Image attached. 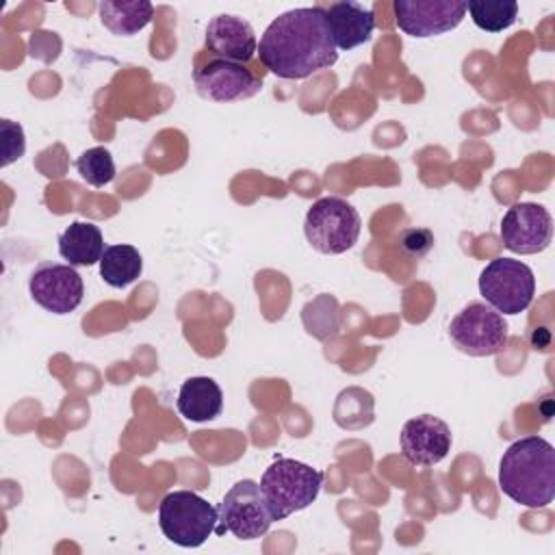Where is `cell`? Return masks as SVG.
Masks as SVG:
<instances>
[{
    "label": "cell",
    "mask_w": 555,
    "mask_h": 555,
    "mask_svg": "<svg viewBox=\"0 0 555 555\" xmlns=\"http://www.w3.org/2000/svg\"><path fill=\"white\" fill-rule=\"evenodd\" d=\"M262 65L286 80H301L338 61V48L323 7H299L280 13L258 43Z\"/></svg>",
    "instance_id": "cell-1"
},
{
    "label": "cell",
    "mask_w": 555,
    "mask_h": 555,
    "mask_svg": "<svg viewBox=\"0 0 555 555\" xmlns=\"http://www.w3.org/2000/svg\"><path fill=\"white\" fill-rule=\"evenodd\" d=\"M499 488L514 503L538 509L555 496V449L542 436L512 442L499 462Z\"/></svg>",
    "instance_id": "cell-2"
},
{
    "label": "cell",
    "mask_w": 555,
    "mask_h": 555,
    "mask_svg": "<svg viewBox=\"0 0 555 555\" xmlns=\"http://www.w3.org/2000/svg\"><path fill=\"white\" fill-rule=\"evenodd\" d=\"M323 473L291 457H278L260 477V492L273 522L306 509L319 496Z\"/></svg>",
    "instance_id": "cell-3"
},
{
    "label": "cell",
    "mask_w": 555,
    "mask_h": 555,
    "mask_svg": "<svg viewBox=\"0 0 555 555\" xmlns=\"http://www.w3.org/2000/svg\"><path fill=\"white\" fill-rule=\"evenodd\" d=\"M219 522V507L191 490H173L158 505V525L163 535L184 548L202 546Z\"/></svg>",
    "instance_id": "cell-4"
},
{
    "label": "cell",
    "mask_w": 555,
    "mask_h": 555,
    "mask_svg": "<svg viewBox=\"0 0 555 555\" xmlns=\"http://www.w3.org/2000/svg\"><path fill=\"white\" fill-rule=\"evenodd\" d=\"M362 221L358 210L343 197L327 195L317 199L304 219V234L319 254H345L360 236Z\"/></svg>",
    "instance_id": "cell-5"
},
{
    "label": "cell",
    "mask_w": 555,
    "mask_h": 555,
    "mask_svg": "<svg viewBox=\"0 0 555 555\" xmlns=\"http://www.w3.org/2000/svg\"><path fill=\"white\" fill-rule=\"evenodd\" d=\"M479 293L496 312L518 314L533 301L535 278L520 260L494 258L479 273Z\"/></svg>",
    "instance_id": "cell-6"
},
{
    "label": "cell",
    "mask_w": 555,
    "mask_h": 555,
    "mask_svg": "<svg viewBox=\"0 0 555 555\" xmlns=\"http://www.w3.org/2000/svg\"><path fill=\"white\" fill-rule=\"evenodd\" d=\"M449 336L462 353L486 358L499 353L507 345L509 327L501 312L488 304L473 301L453 317Z\"/></svg>",
    "instance_id": "cell-7"
},
{
    "label": "cell",
    "mask_w": 555,
    "mask_h": 555,
    "mask_svg": "<svg viewBox=\"0 0 555 555\" xmlns=\"http://www.w3.org/2000/svg\"><path fill=\"white\" fill-rule=\"evenodd\" d=\"M219 522L221 525L215 531L219 535L230 531L238 540L262 538L273 518L260 492V483L254 479L236 481L219 503Z\"/></svg>",
    "instance_id": "cell-8"
},
{
    "label": "cell",
    "mask_w": 555,
    "mask_h": 555,
    "mask_svg": "<svg viewBox=\"0 0 555 555\" xmlns=\"http://www.w3.org/2000/svg\"><path fill=\"white\" fill-rule=\"evenodd\" d=\"M501 243L514 254H538L551 245L553 217L533 202H518L507 208L499 230Z\"/></svg>",
    "instance_id": "cell-9"
},
{
    "label": "cell",
    "mask_w": 555,
    "mask_h": 555,
    "mask_svg": "<svg viewBox=\"0 0 555 555\" xmlns=\"http://www.w3.org/2000/svg\"><path fill=\"white\" fill-rule=\"evenodd\" d=\"M28 293L43 310L52 314H69L80 306L85 284L72 264L41 262L30 273Z\"/></svg>",
    "instance_id": "cell-10"
},
{
    "label": "cell",
    "mask_w": 555,
    "mask_h": 555,
    "mask_svg": "<svg viewBox=\"0 0 555 555\" xmlns=\"http://www.w3.org/2000/svg\"><path fill=\"white\" fill-rule=\"evenodd\" d=\"M395 22L410 37L425 39L457 28L466 15V2L451 0H395Z\"/></svg>",
    "instance_id": "cell-11"
},
{
    "label": "cell",
    "mask_w": 555,
    "mask_h": 555,
    "mask_svg": "<svg viewBox=\"0 0 555 555\" xmlns=\"http://www.w3.org/2000/svg\"><path fill=\"white\" fill-rule=\"evenodd\" d=\"M197 93L210 102H236L254 98L262 89V80L243 63L212 59L193 72Z\"/></svg>",
    "instance_id": "cell-12"
},
{
    "label": "cell",
    "mask_w": 555,
    "mask_h": 555,
    "mask_svg": "<svg viewBox=\"0 0 555 555\" xmlns=\"http://www.w3.org/2000/svg\"><path fill=\"white\" fill-rule=\"evenodd\" d=\"M451 442L449 425L434 414H421L405 421L399 434L403 460L423 468L442 462L451 451Z\"/></svg>",
    "instance_id": "cell-13"
},
{
    "label": "cell",
    "mask_w": 555,
    "mask_h": 555,
    "mask_svg": "<svg viewBox=\"0 0 555 555\" xmlns=\"http://www.w3.org/2000/svg\"><path fill=\"white\" fill-rule=\"evenodd\" d=\"M206 48L217 59L247 63L258 52V41L245 17L219 13L206 26Z\"/></svg>",
    "instance_id": "cell-14"
},
{
    "label": "cell",
    "mask_w": 555,
    "mask_h": 555,
    "mask_svg": "<svg viewBox=\"0 0 555 555\" xmlns=\"http://www.w3.org/2000/svg\"><path fill=\"white\" fill-rule=\"evenodd\" d=\"M332 39L338 50H353L366 43L375 28V15L371 7L362 2L345 0L323 9Z\"/></svg>",
    "instance_id": "cell-15"
},
{
    "label": "cell",
    "mask_w": 555,
    "mask_h": 555,
    "mask_svg": "<svg viewBox=\"0 0 555 555\" xmlns=\"http://www.w3.org/2000/svg\"><path fill=\"white\" fill-rule=\"evenodd\" d=\"M178 412L193 423H206L221 414L223 410V392L212 377L197 375L189 377L178 392L176 399Z\"/></svg>",
    "instance_id": "cell-16"
},
{
    "label": "cell",
    "mask_w": 555,
    "mask_h": 555,
    "mask_svg": "<svg viewBox=\"0 0 555 555\" xmlns=\"http://www.w3.org/2000/svg\"><path fill=\"white\" fill-rule=\"evenodd\" d=\"M104 236L98 225L89 221H74L59 236V254L72 267H91L104 254Z\"/></svg>",
    "instance_id": "cell-17"
},
{
    "label": "cell",
    "mask_w": 555,
    "mask_h": 555,
    "mask_svg": "<svg viewBox=\"0 0 555 555\" xmlns=\"http://www.w3.org/2000/svg\"><path fill=\"white\" fill-rule=\"evenodd\" d=\"M98 11L104 28L117 37L137 35L154 17V4L147 0H104Z\"/></svg>",
    "instance_id": "cell-18"
},
{
    "label": "cell",
    "mask_w": 555,
    "mask_h": 555,
    "mask_svg": "<svg viewBox=\"0 0 555 555\" xmlns=\"http://www.w3.org/2000/svg\"><path fill=\"white\" fill-rule=\"evenodd\" d=\"M143 271V258L132 245H106L100 258V275L113 288L132 284Z\"/></svg>",
    "instance_id": "cell-19"
},
{
    "label": "cell",
    "mask_w": 555,
    "mask_h": 555,
    "mask_svg": "<svg viewBox=\"0 0 555 555\" xmlns=\"http://www.w3.org/2000/svg\"><path fill=\"white\" fill-rule=\"evenodd\" d=\"M466 11L477 28L486 33H501L518 17V2L514 0H475L466 2Z\"/></svg>",
    "instance_id": "cell-20"
},
{
    "label": "cell",
    "mask_w": 555,
    "mask_h": 555,
    "mask_svg": "<svg viewBox=\"0 0 555 555\" xmlns=\"http://www.w3.org/2000/svg\"><path fill=\"white\" fill-rule=\"evenodd\" d=\"M76 169L80 173V178L100 189L104 184H108L113 178H115V160H113V154L98 145V147H89L85 150L78 158H76Z\"/></svg>",
    "instance_id": "cell-21"
},
{
    "label": "cell",
    "mask_w": 555,
    "mask_h": 555,
    "mask_svg": "<svg viewBox=\"0 0 555 555\" xmlns=\"http://www.w3.org/2000/svg\"><path fill=\"white\" fill-rule=\"evenodd\" d=\"M330 301H332V297H330V295H321V297H317L314 301H310V304H308V308H310V310H314V312H312V314H314V319H312V321H304V323H306V327H308V332H310V334H314L317 338H323V340H325V338H330V336H334V334L338 332V325H340L338 308H336V310H332L330 314H323Z\"/></svg>",
    "instance_id": "cell-22"
},
{
    "label": "cell",
    "mask_w": 555,
    "mask_h": 555,
    "mask_svg": "<svg viewBox=\"0 0 555 555\" xmlns=\"http://www.w3.org/2000/svg\"><path fill=\"white\" fill-rule=\"evenodd\" d=\"M0 130H2V167L11 165L13 160H17L20 156H24L26 150V141H24V130L20 124L11 121V119H2L0 121Z\"/></svg>",
    "instance_id": "cell-23"
},
{
    "label": "cell",
    "mask_w": 555,
    "mask_h": 555,
    "mask_svg": "<svg viewBox=\"0 0 555 555\" xmlns=\"http://www.w3.org/2000/svg\"><path fill=\"white\" fill-rule=\"evenodd\" d=\"M434 245V234L425 228H410L399 234V247L410 258H423Z\"/></svg>",
    "instance_id": "cell-24"
}]
</instances>
